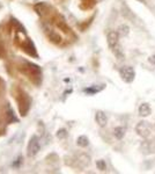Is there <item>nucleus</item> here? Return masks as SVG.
I'll return each instance as SVG.
<instances>
[{"mask_svg":"<svg viewBox=\"0 0 155 174\" xmlns=\"http://www.w3.org/2000/svg\"><path fill=\"white\" fill-rule=\"evenodd\" d=\"M120 74H122V77L125 81H128V83H131L133 81V79L136 77V74H134V71H133L132 67H123V69L120 70Z\"/></svg>","mask_w":155,"mask_h":174,"instance_id":"obj_1","label":"nucleus"},{"mask_svg":"<svg viewBox=\"0 0 155 174\" xmlns=\"http://www.w3.org/2000/svg\"><path fill=\"white\" fill-rule=\"evenodd\" d=\"M137 131L140 136L147 137V136L149 135V133H151V128H149V125H148L146 122H140V123L137 125Z\"/></svg>","mask_w":155,"mask_h":174,"instance_id":"obj_2","label":"nucleus"},{"mask_svg":"<svg viewBox=\"0 0 155 174\" xmlns=\"http://www.w3.org/2000/svg\"><path fill=\"white\" fill-rule=\"evenodd\" d=\"M108 42H109V46L111 48H115V46L118 44V36H117V33L111 32L109 33L108 35Z\"/></svg>","mask_w":155,"mask_h":174,"instance_id":"obj_3","label":"nucleus"},{"mask_svg":"<svg viewBox=\"0 0 155 174\" xmlns=\"http://www.w3.org/2000/svg\"><path fill=\"white\" fill-rule=\"evenodd\" d=\"M96 121H97V123L100 124L101 127H104L105 123H107V116H105L104 113L98 111V113L96 114Z\"/></svg>","mask_w":155,"mask_h":174,"instance_id":"obj_4","label":"nucleus"},{"mask_svg":"<svg viewBox=\"0 0 155 174\" xmlns=\"http://www.w3.org/2000/svg\"><path fill=\"white\" fill-rule=\"evenodd\" d=\"M139 113L141 116H147V115L151 114V108H149V106L147 105V103H144V105L140 106V108H139Z\"/></svg>","mask_w":155,"mask_h":174,"instance_id":"obj_5","label":"nucleus"},{"mask_svg":"<svg viewBox=\"0 0 155 174\" xmlns=\"http://www.w3.org/2000/svg\"><path fill=\"white\" fill-rule=\"evenodd\" d=\"M124 131H125L124 128H117L116 130H115V135H116V137L119 138V139H120V138H123L124 133H125Z\"/></svg>","mask_w":155,"mask_h":174,"instance_id":"obj_6","label":"nucleus"},{"mask_svg":"<svg viewBox=\"0 0 155 174\" xmlns=\"http://www.w3.org/2000/svg\"><path fill=\"white\" fill-rule=\"evenodd\" d=\"M97 166H100L101 170H105V165L103 161H100V163H97Z\"/></svg>","mask_w":155,"mask_h":174,"instance_id":"obj_7","label":"nucleus"},{"mask_svg":"<svg viewBox=\"0 0 155 174\" xmlns=\"http://www.w3.org/2000/svg\"><path fill=\"white\" fill-rule=\"evenodd\" d=\"M151 62H152V63H155V56L151 58Z\"/></svg>","mask_w":155,"mask_h":174,"instance_id":"obj_8","label":"nucleus"}]
</instances>
